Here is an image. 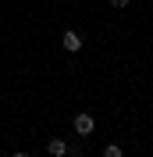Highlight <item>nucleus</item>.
<instances>
[{
	"mask_svg": "<svg viewBox=\"0 0 153 157\" xmlns=\"http://www.w3.org/2000/svg\"><path fill=\"white\" fill-rule=\"evenodd\" d=\"M71 128H75L78 136L86 139V136H93V128H96V118H93V114H86V111H82V114H75V118H71Z\"/></svg>",
	"mask_w": 153,
	"mask_h": 157,
	"instance_id": "1",
	"label": "nucleus"
},
{
	"mask_svg": "<svg viewBox=\"0 0 153 157\" xmlns=\"http://www.w3.org/2000/svg\"><path fill=\"white\" fill-rule=\"evenodd\" d=\"M61 43H64V50H71V54H75V50H82V36H78L75 29H68L64 36H61Z\"/></svg>",
	"mask_w": 153,
	"mask_h": 157,
	"instance_id": "2",
	"label": "nucleus"
},
{
	"mask_svg": "<svg viewBox=\"0 0 153 157\" xmlns=\"http://www.w3.org/2000/svg\"><path fill=\"white\" fill-rule=\"evenodd\" d=\"M47 154H50V157H68V143H64L61 136H54V139L47 143Z\"/></svg>",
	"mask_w": 153,
	"mask_h": 157,
	"instance_id": "3",
	"label": "nucleus"
},
{
	"mask_svg": "<svg viewBox=\"0 0 153 157\" xmlns=\"http://www.w3.org/2000/svg\"><path fill=\"white\" fill-rule=\"evenodd\" d=\"M103 157H125V150L118 147V143H107V147H103Z\"/></svg>",
	"mask_w": 153,
	"mask_h": 157,
	"instance_id": "4",
	"label": "nucleus"
},
{
	"mask_svg": "<svg viewBox=\"0 0 153 157\" xmlns=\"http://www.w3.org/2000/svg\"><path fill=\"white\" fill-rule=\"evenodd\" d=\"M110 7H118V11H121V7H128V0H110Z\"/></svg>",
	"mask_w": 153,
	"mask_h": 157,
	"instance_id": "5",
	"label": "nucleus"
},
{
	"mask_svg": "<svg viewBox=\"0 0 153 157\" xmlns=\"http://www.w3.org/2000/svg\"><path fill=\"white\" fill-rule=\"evenodd\" d=\"M11 157H29V154H25V150H14V154H11Z\"/></svg>",
	"mask_w": 153,
	"mask_h": 157,
	"instance_id": "6",
	"label": "nucleus"
}]
</instances>
